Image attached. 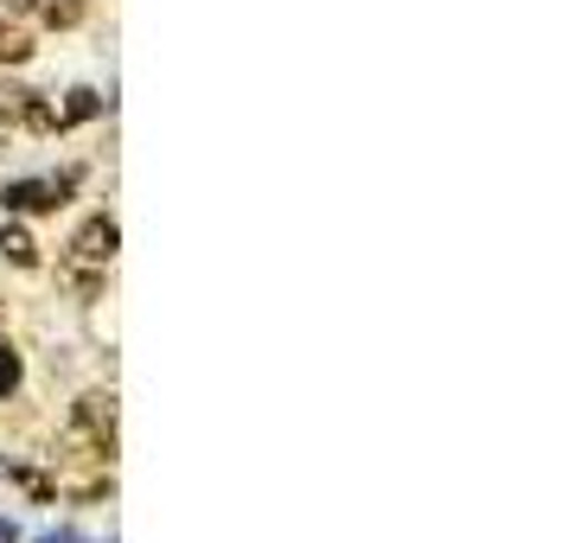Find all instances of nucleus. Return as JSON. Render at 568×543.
I'll return each mask as SVG.
<instances>
[{
	"instance_id": "423d86ee",
	"label": "nucleus",
	"mask_w": 568,
	"mask_h": 543,
	"mask_svg": "<svg viewBox=\"0 0 568 543\" xmlns=\"http://www.w3.org/2000/svg\"><path fill=\"white\" fill-rule=\"evenodd\" d=\"M20 384V359H13V352H0V390H13Z\"/></svg>"
},
{
	"instance_id": "f257e3e1",
	"label": "nucleus",
	"mask_w": 568,
	"mask_h": 543,
	"mask_svg": "<svg viewBox=\"0 0 568 543\" xmlns=\"http://www.w3.org/2000/svg\"><path fill=\"white\" fill-rule=\"evenodd\" d=\"M115 243H122L115 218L97 211V218H83V231L71 237V257H78V262H115Z\"/></svg>"
},
{
	"instance_id": "20e7f679",
	"label": "nucleus",
	"mask_w": 568,
	"mask_h": 543,
	"mask_svg": "<svg viewBox=\"0 0 568 543\" xmlns=\"http://www.w3.org/2000/svg\"><path fill=\"white\" fill-rule=\"evenodd\" d=\"M32 7H39V20H45V27H78L90 0H32Z\"/></svg>"
},
{
	"instance_id": "7ed1b4c3",
	"label": "nucleus",
	"mask_w": 568,
	"mask_h": 543,
	"mask_svg": "<svg viewBox=\"0 0 568 543\" xmlns=\"http://www.w3.org/2000/svg\"><path fill=\"white\" fill-rule=\"evenodd\" d=\"M0 250H7V262H13V269H39V243H32L20 224H0Z\"/></svg>"
},
{
	"instance_id": "f03ea898",
	"label": "nucleus",
	"mask_w": 568,
	"mask_h": 543,
	"mask_svg": "<svg viewBox=\"0 0 568 543\" xmlns=\"http://www.w3.org/2000/svg\"><path fill=\"white\" fill-rule=\"evenodd\" d=\"M64 192H71V180H52V185L27 180V185H7L0 199H7V211H58L64 205Z\"/></svg>"
},
{
	"instance_id": "39448f33",
	"label": "nucleus",
	"mask_w": 568,
	"mask_h": 543,
	"mask_svg": "<svg viewBox=\"0 0 568 543\" xmlns=\"http://www.w3.org/2000/svg\"><path fill=\"white\" fill-rule=\"evenodd\" d=\"M32 58V39L20 27H7V20H0V64H27Z\"/></svg>"
}]
</instances>
